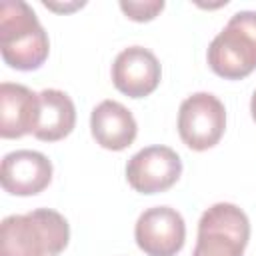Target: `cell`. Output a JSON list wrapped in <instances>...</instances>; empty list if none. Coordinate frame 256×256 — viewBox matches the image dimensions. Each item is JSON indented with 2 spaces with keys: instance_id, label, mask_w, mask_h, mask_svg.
Instances as JSON below:
<instances>
[{
  "instance_id": "ba28073f",
  "label": "cell",
  "mask_w": 256,
  "mask_h": 256,
  "mask_svg": "<svg viewBox=\"0 0 256 256\" xmlns=\"http://www.w3.org/2000/svg\"><path fill=\"white\" fill-rule=\"evenodd\" d=\"M160 76L162 68L158 58L144 46L124 48L112 64L114 86L130 98H144L152 94L160 84Z\"/></svg>"
},
{
  "instance_id": "5bb4252c",
  "label": "cell",
  "mask_w": 256,
  "mask_h": 256,
  "mask_svg": "<svg viewBox=\"0 0 256 256\" xmlns=\"http://www.w3.org/2000/svg\"><path fill=\"white\" fill-rule=\"evenodd\" d=\"M46 8L50 10H56V12H70V10H76V8H82L84 2H72V4H56V2H42Z\"/></svg>"
},
{
  "instance_id": "9c48e42d",
  "label": "cell",
  "mask_w": 256,
  "mask_h": 256,
  "mask_svg": "<svg viewBox=\"0 0 256 256\" xmlns=\"http://www.w3.org/2000/svg\"><path fill=\"white\" fill-rule=\"evenodd\" d=\"M52 180V162L36 150H14L2 158L0 182L8 194L34 196Z\"/></svg>"
},
{
  "instance_id": "7a4b0ae2",
  "label": "cell",
  "mask_w": 256,
  "mask_h": 256,
  "mask_svg": "<svg viewBox=\"0 0 256 256\" xmlns=\"http://www.w3.org/2000/svg\"><path fill=\"white\" fill-rule=\"evenodd\" d=\"M50 40L36 12L22 0L0 4V52L16 70H36L48 58Z\"/></svg>"
},
{
  "instance_id": "5b68a950",
  "label": "cell",
  "mask_w": 256,
  "mask_h": 256,
  "mask_svg": "<svg viewBox=\"0 0 256 256\" xmlns=\"http://www.w3.org/2000/svg\"><path fill=\"white\" fill-rule=\"evenodd\" d=\"M226 128L224 104L210 92L188 96L178 110V134L192 150H208L216 146Z\"/></svg>"
},
{
  "instance_id": "6da1fadb",
  "label": "cell",
  "mask_w": 256,
  "mask_h": 256,
  "mask_svg": "<svg viewBox=\"0 0 256 256\" xmlns=\"http://www.w3.org/2000/svg\"><path fill=\"white\" fill-rule=\"evenodd\" d=\"M68 240V222L52 208L12 214L0 224V256H58Z\"/></svg>"
},
{
  "instance_id": "8fae6325",
  "label": "cell",
  "mask_w": 256,
  "mask_h": 256,
  "mask_svg": "<svg viewBox=\"0 0 256 256\" xmlns=\"http://www.w3.org/2000/svg\"><path fill=\"white\" fill-rule=\"evenodd\" d=\"M90 130L94 140L106 150H124L128 148L138 132L136 120L132 112L116 102V100H102L90 116Z\"/></svg>"
},
{
  "instance_id": "8992f818",
  "label": "cell",
  "mask_w": 256,
  "mask_h": 256,
  "mask_svg": "<svg viewBox=\"0 0 256 256\" xmlns=\"http://www.w3.org/2000/svg\"><path fill=\"white\" fill-rule=\"evenodd\" d=\"M134 238L138 248L148 256H174L184 246L186 224L178 210L154 206L138 216Z\"/></svg>"
},
{
  "instance_id": "3957f363",
  "label": "cell",
  "mask_w": 256,
  "mask_h": 256,
  "mask_svg": "<svg viewBox=\"0 0 256 256\" xmlns=\"http://www.w3.org/2000/svg\"><path fill=\"white\" fill-rule=\"evenodd\" d=\"M208 64L226 80H240L256 68V10L232 14L208 46Z\"/></svg>"
},
{
  "instance_id": "4fadbf2b",
  "label": "cell",
  "mask_w": 256,
  "mask_h": 256,
  "mask_svg": "<svg viewBox=\"0 0 256 256\" xmlns=\"http://www.w3.org/2000/svg\"><path fill=\"white\" fill-rule=\"evenodd\" d=\"M120 8L130 20L148 22L164 10V0H122Z\"/></svg>"
},
{
  "instance_id": "52a82bcc",
  "label": "cell",
  "mask_w": 256,
  "mask_h": 256,
  "mask_svg": "<svg viewBox=\"0 0 256 256\" xmlns=\"http://www.w3.org/2000/svg\"><path fill=\"white\" fill-rule=\"evenodd\" d=\"M182 174L180 156L168 146H146L126 164V180L140 194H156L172 188Z\"/></svg>"
},
{
  "instance_id": "30bf717a",
  "label": "cell",
  "mask_w": 256,
  "mask_h": 256,
  "mask_svg": "<svg viewBox=\"0 0 256 256\" xmlns=\"http://www.w3.org/2000/svg\"><path fill=\"white\" fill-rule=\"evenodd\" d=\"M38 94L14 82L0 84V136L22 138L34 132Z\"/></svg>"
},
{
  "instance_id": "277c9868",
  "label": "cell",
  "mask_w": 256,
  "mask_h": 256,
  "mask_svg": "<svg viewBox=\"0 0 256 256\" xmlns=\"http://www.w3.org/2000/svg\"><path fill=\"white\" fill-rule=\"evenodd\" d=\"M248 238L250 222L244 210L230 202H218L200 216L192 256H244Z\"/></svg>"
},
{
  "instance_id": "7c38bea8",
  "label": "cell",
  "mask_w": 256,
  "mask_h": 256,
  "mask_svg": "<svg viewBox=\"0 0 256 256\" xmlns=\"http://www.w3.org/2000/svg\"><path fill=\"white\" fill-rule=\"evenodd\" d=\"M76 124V108L72 98L56 88H46L38 92V114L34 136L44 142L62 140L72 132Z\"/></svg>"
},
{
  "instance_id": "9a60e30c",
  "label": "cell",
  "mask_w": 256,
  "mask_h": 256,
  "mask_svg": "<svg viewBox=\"0 0 256 256\" xmlns=\"http://www.w3.org/2000/svg\"><path fill=\"white\" fill-rule=\"evenodd\" d=\"M250 112H252V118H254V122H256V90H254L252 100H250Z\"/></svg>"
}]
</instances>
